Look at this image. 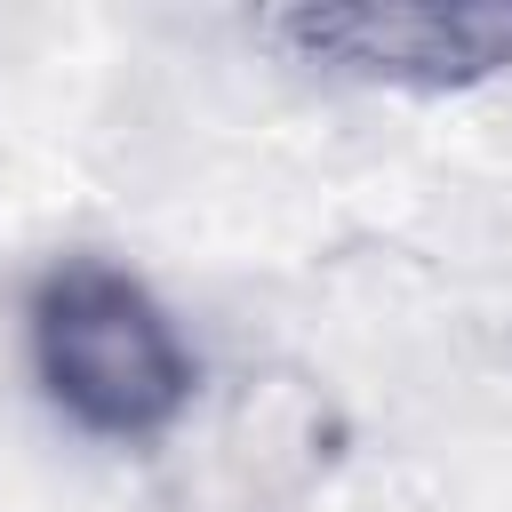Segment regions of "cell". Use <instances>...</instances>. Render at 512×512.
<instances>
[{
    "label": "cell",
    "instance_id": "6da1fadb",
    "mask_svg": "<svg viewBox=\"0 0 512 512\" xmlns=\"http://www.w3.org/2000/svg\"><path fill=\"white\" fill-rule=\"evenodd\" d=\"M24 360H32L40 400L104 448L168 440L200 392V352L176 328V312L128 264L96 248H72L32 272Z\"/></svg>",
    "mask_w": 512,
    "mask_h": 512
},
{
    "label": "cell",
    "instance_id": "7a4b0ae2",
    "mask_svg": "<svg viewBox=\"0 0 512 512\" xmlns=\"http://www.w3.org/2000/svg\"><path fill=\"white\" fill-rule=\"evenodd\" d=\"M248 32L296 72L384 96H464L512 72V0H296Z\"/></svg>",
    "mask_w": 512,
    "mask_h": 512
}]
</instances>
